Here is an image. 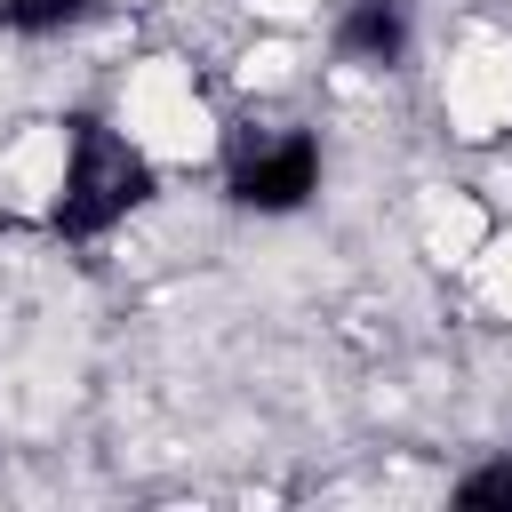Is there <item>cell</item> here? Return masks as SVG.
Here are the masks:
<instances>
[{
    "label": "cell",
    "instance_id": "1",
    "mask_svg": "<svg viewBox=\"0 0 512 512\" xmlns=\"http://www.w3.org/2000/svg\"><path fill=\"white\" fill-rule=\"evenodd\" d=\"M432 104H440V136L464 152H504L512 144V32L504 24H456V40L440 48L432 72Z\"/></svg>",
    "mask_w": 512,
    "mask_h": 512
},
{
    "label": "cell",
    "instance_id": "2",
    "mask_svg": "<svg viewBox=\"0 0 512 512\" xmlns=\"http://www.w3.org/2000/svg\"><path fill=\"white\" fill-rule=\"evenodd\" d=\"M496 224H504V208L488 192H472V184H424V200H416V248L440 272H464L488 248Z\"/></svg>",
    "mask_w": 512,
    "mask_h": 512
},
{
    "label": "cell",
    "instance_id": "3",
    "mask_svg": "<svg viewBox=\"0 0 512 512\" xmlns=\"http://www.w3.org/2000/svg\"><path fill=\"white\" fill-rule=\"evenodd\" d=\"M456 280L472 288V304H480L488 320H504V328H512V224H496V232H488V248H480Z\"/></svg>",
    "mask_w": 512,
    "mask_h": 512
}]
</instances>
